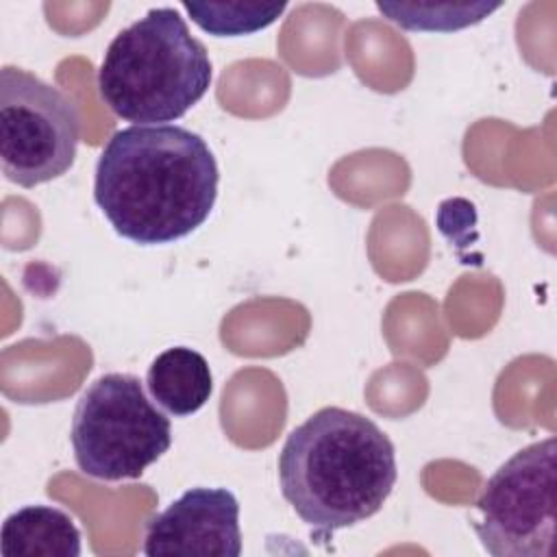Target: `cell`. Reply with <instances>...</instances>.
Segmentation results:
<instances>
[{
  "instance_id": "cell-1",
  "label": "cell",
  "mask_w": 557,
  "mask_h": 557,
  "mask_svg": "<svg viewBox=\"0 0 557 557\" xmlns=\"http://www.w3.org/2000/svg\"><path fill=\"white\" fill-rule=\"evenodd\" d=\"M218 183V161L198 133L176 124H133L104 144L94 200L117 235L157 246L205 224Z\"/></svg>"
},
{
  "instance_id": "cell-9",
  "label": "cell",
  "mask_w": 557,
  "mask_h": 557,
  "mask_svg": "<svg viewBox=\"0 0 557 557\" xmlns=\"http://www.w3.org/2000/svg\"><path fill=\"white\" fill-rule=\"evenodd\" d=\"M152 400L176 418L202 409L213 392V376L207 359L187 346H174L154 357L146 374Z\"/></svg>"
},
{
  "instance_id": "cell-4",
  "label": "cell",
  "mask_w": 557,
  "mask_h": 557,
  "mask_svg": "<svg viewBox=\"0 0 557 557\" xmlns=\"http://www.w3.org/2000/svg\"><path fill=\"white\" fill-rule=\"evenodd\" d=\"M70 440L76 466L87 476L139 479L172 446V424L137 376L109 372L83 392Z\"/></svg>"
},
{
  "instance_id": "cell-2",
  "label": "cell",
  "mask_w": 557,
  "mask_h": 557,
  "mask_svg": "<svg viewBox=\"0 0 557 557\" xmlns=\"http://www.w3.org/2000/svg\"><path fill=\"white\" fill-rule=\"evenodd\" d=\"M398 476L392 440L368 416L324 407L298 424L278 455L283 498L315 535L374 516Z\"/></svg>"
},
{
  "instance_id": "cell-11",
  "label": "cell",
  "mask_w": 557,
  "mask_h": 557,
  "mask_svg": "<svg viewBox=\"0 0 557 557\" xmlns=\"http://www.w3.org/2000/svg\"><path fill=\"white\" fill-rule=\"evenodd\" d=\"M191 22L205 33L215 37H237L250 35L274 24L283 11L285 2H183Z\"/></svg>"
},
{
  "instance_id": "cell-3",
  "label": "cell",
  "mask_w": 557,
  "mask_h": 557,
  "mask_svg": "<svg viewBox=\"0 0 557 557\" xmlns=\"http://www.w3.org/2000/svg\"><path fill=\"white\" fill-rule=\"evenodd\" d=\"M211 76L205 44L176 9L159 7L113 37L98 70V91L117 117L161 124L198 104Z\"/></svg>"
},
{
  "instance_id": "cell-10",
  "label": "cell",
  "mask_w": 557,
  "mask_h": 557,
  "mask_svg": "<svg viewBox=\"0 0 557 557\" xmlns=\"http://www.w3.org/2000/svg\"><path fill=\"white\" fill-rule=\"evenodd\" d=\"M500 2H376V9L405 30L450 33L479 24L494 13Z\"/></svg>"
},
{
  "instance_id": "cell-5",
  "label": "cell",
  "mask_w": 557,
  "mask_h": 557,
  "mask_svg": "<svg viewBox=\"0 0 557 557\" xmlns=\"http://www.w3.org/2000/svg\"><path fill=\"white\" fill-rule=\"evenodd\" d=\"M81 115L76 104L39 76L0 70V163L20 187H37L65 174L76 159Z\"/></svg>"
},
{
  "instance_id": "cell-7",
  "label": "cell",
  "mask_w": 557,
  "mask_h": 557,
  "mask_svg": "<svg viewBox=\"0 0 557 557\" xmlns=\"http://www.w3.org/2000/svg\"><path fill=\"white\" fill-rule=\"evenodd\" d=\"M144 553L237 557L242 553L239 503L226 487H191L146 524Z\"/></svg>"
},
{
  "instance_id": "cell-6",
  "label": "cell",
  "mask_w": 557,
  "mask_h": 557,
  "mask_svg": "<svg viewBox=\"0 0 557 557\" xmlns=\"http://www.w3.org/2000/svg\"><path fill=\"white\" fill-rule=\"evenodd\" d=\"M472 524L494 557H550L557 522V440L509 457L483 485Z\"/></svg>"
},
{
  "instance_id": "cell-8",
  "label": "cell",
  "mask_w": 557,
  "mask_h": 557,
  "mask_svg": "<svg viewBox=\"0 0 557 557\" xmlns=\"http://www.w3.org/2000/svg\"><path fill=\"white\" fill-rule=\"evenodd\" d=\"M2 557H78L81 531L74 520L48 505H26L2 522Z\"/></svg>"
}]
</instances>
